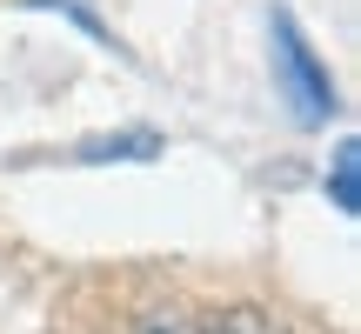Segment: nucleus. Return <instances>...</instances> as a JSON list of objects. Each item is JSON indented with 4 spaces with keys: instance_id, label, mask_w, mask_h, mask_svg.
I'll return each instance as SVG.
<instances>
[{
    "instance_id": "f257e3e1",
    "label": "nucleus",
    "mask_w": 361,
    "mask_h": 334,
    "mask_svg": "<svg viewBox=\"0 0 361 334\" xmlns=\"http://www.w3.org/2000/svg\"><path fill=\"white\" fill-rule=\"evenodd\" d=\"M268 34H274V87H281L288 114L308 120V128H314V120H328V114H335V80H328V67L314 61L308 34L295 27V13L274 7L268 13Z\"/></svg>"
},
{
    "instance_id": "f03ea898",
    "label": "nucleus",
    "mask_w": 361,
    "mask_h": 334,
    "mask_svg": "<svg viewBox=\"0 0 361 334\" xmlns=\"http://www.w3.org/2000/svg\"><path fill=\"white\" fill-rule=\"evenodd\" d=\"M161 134L154 128H121V134H94L74 147V161H161Z\"/></svg>"
},
{
    "instance_id": "7ed1b4c3",
    "label": "nucleus",
    "mask_w": 361,
    "mask_h": 334,
    "mask_svg": "<svg viewBox=\"0 0 361 334\" xmlns=\"http://www.w3.org/2000/svg\"><path fill=\"white\" fill-rule=\"evenodd\" d=\"M355 161H361V147L341 141V147H335V174H328V194H335L341 214H355V207H361V194H355Z\"/></svg>"
},
{
    "instance_id": "20e7f679",
    "label": "nucleus",
    "mask_w": 361,
    "mask_h": 334,
    "mask_svg": "<svg viewBox=\"0 0 361 334\" xmlns=\"http://www.w3.org/2000/svg\"><path fill=\"white\" fill-rule=\"evenodd\" d=\"M194 334H274V328H268L261 308H228L221 321H207V328H194Z\"/></svg>"
},
{
    "instance_id": "39448f33",
    "label": "nucleus",
    "mask_w": 361,
    "mask_h": 334,
    "mask_svg": "<svg viewBox=\"0 0 361 334\" xmlns=\"http://www.w3.org/2000/svg\"><path fill=\"white\" fill-rule=\"evenodd\" d=\"M134 334H194V321H188L180 308H147V314H141V328H134Z\"/></svg>"
}]
</instances>
